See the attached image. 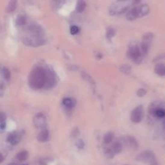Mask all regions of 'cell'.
Returning <instances> with one entry per match:
<instances>
[{
	"mask_svg": "<svg viewBox=\"0 0 165 165\" xmlns=\"http://www.w3.org/2000/svg\"><path fill=\"white\" fill-rule=\"evenodd\" d=\"M155 72L160 76H165V65L163 63H159L155 66Z\"/></svg>",
	"mask_w": 165,
	"mask_h": 165,
	"instance_id": "5bb4252c",
	"label": "cell"
},
{
	"mask_svg": "<svg viewBox=\"0 0 165 165\" xmlns=\"http://www.w3.org/2000/svg\"><path fill=\"white\" fill-rule=\"evenodd\" d=\"M7 141L11 145H16L19 143L20 141H21V136L17 134H12L8 135Z\"/></svg>",
	"mask_w": 165,
	"mask_h": 165,
	"instance_id": "30bf717a",
	"label": "cell"
},
{
	"mask_svg": "<svg viewBox=\"0 0 165 165\" xmlns=\"http://www.w3.org/2000/svg\"><path fill=\"white\" fill-rule=\"evenodd\" d=\"M152 111H150V112L152 114L154 115L159 118H162L165 116V110L161 108H157L155 107L152 108Z\"/></svg>",
	"mask_w": 165,
	"mask_h": 165,
	"instance_id": "4fadbf2b",
	"label": "cell"
},
{
	"mask_svg": "<svg viewBox=\"0 0 165 165\" xmlns=\"http://www.w3.org/2000/svg\"><path fill=\"white\" fill-rule=\"evenodd\" d=\"M163 128L165 130V120H164V121L163 123Z\"/></svg>",
	"mask_w": 165,
	"mask_h": 165,
	"instance_id": "8d00e7d4",
	"label": "cell"
},
{
	"mask_svg": "<svg viewBox=\"0 0 165 165\" xmlns=\"http://www.w3.org/2000/svg\"><path fill=\"white\" fill-rule=\"evenodd\" d=\"M3 160H4V157L2 154H0V163H2L3 161Z\"/></svg>",
	"mask_w": 165,
	"mask_h": 165,
	"instance_id": "d590c367",
	"label": "cell"
},
{
	"mask_svg": "<svg viewBox=\"0 0 165 165\" xmlns=\"http://www.w3.org/2000/svg\"><path fill=\"white\" fill-rule=\"evenodd\" d=\"M143 106H138L137 107L134 111H133L131 113L130 116V120L132 122L135 123H140L143 119Z\"/></svg>",
	"mask_w": 165,
	"mask_h": 165,
	"instance_id": "8992f818",
	"label": "cell"
},
{
	"mask_svg": "<svg viewBox=\"0 0 165 165\" xmlns=\"http://www.w3.org/2000/svg\"><path fill=\"white\" fill-rule=\"evenodd\" d=\"M162 58H165V54L161 55V57H157L156 59H155V60H157V59H162Z\"/></svg>",
	"mask_w": 165,
	"mask_h": 165,
	"instance_id": "e575fe53",
	"label": "cell"
},
{
	"mask_svg": "<svg viewBox=\"0 0 165 165\" xmlns=\"http://www.w3.org/2000/svg\"><path fill=\"white\" fill-rule=\"evenodd\" d=\"M137 8H138L139 17L145 16L146 15H147L150 12V8L148 5L146 4L141 5L139 7H137Z\"/></svg>",
	"mask_w": 165,
	"mask_h": 165,
	"instance_id": "8fae6325",
	"label": "cell"
},
{
	"mask_svg": "<svg viewBox=\"0 0 165 165\" xmlns=\"http://www.w3.org/2000/svg\"><path fill=\"white\" fill-rule=\"evenodd\" d=\"M38 140L40 142H46L49 138V132L47 129H43L38 135Z\"/></svg>",
	"mask_w": 165,
	"mask_h": 165,
	"instance_id": "7c38bea8",
	"label": "cell"
},
{
	"mask_svg": "<svg viewBox=\"0 0 165 165\" xmlns=\"http://www.w3.org/2000/svg\"><path fill=\"white\" fill-rule=\"evenodd\" d=\"M150 42H147V41H143V43H141V54H143L144 55H146V54H147L148 50H149V48H150Z\"/></svg>",
	"mask_w": 165,
	"mask_h": 165,
	"instance_id": "e0dca14e",
	"label": "cell"
},
{
	"mask_svg": "<svg viewBox=\"0 0 165 165\" xmlns=\"http://www.w3.org/2000/svg\"><path fill=\"white\" fill-rule=\"evenodd\" d=\"M30 86L34 89H39L44 87L45 83V70L37 67L31 71L29 77Z\"/></svg>",
	"mask_w": 165,
	"mask_h": 165,
	"instance_id": "6da1fadb",
	"label": "cell"
},
{
	"mask_svg": "<svg viewBox=\"0 0 165 165\" xmlns=\"http://www.w3.org/2000/svg\"><path fill=\"white\" fill-rule=\"evenodd\" d=\"M16 8V1H11L8 3L7 7V12H12L14 11L15 8Z\"/></svg>",
	"mask_w": 165,
	"mask_h": 165,
	"instance_id": "44dd1931",
	"label": "cell"
},
{
	"mask_svg": "<svg viewBox=\"0 0 165 165\" xmlns=\"http://www.w3.org/2000/svg\"><path fill=\"white\" fill-rule=\"evenodd\" d=\"M6 126V124H5V121L2 122L0 123V128H1L2 130H4Z\"/></svg>",
	"mask_w": 165,
	"mask_h": 165,
	"instance_id": "836d02e7",
	"label": "cell"
},
{
	"mask_svg": "<svg viewBox=\"0 0 165 165\" xmlns=\"http://www.w3.org/2000/svg\"><path fill=\"white\" fill-rule=\"evenodd\" d=\"M114 138V134L112 132H108L107 134H106L104 136L103 141L104 143L105 144H109L110 143H111L112 139Z\"/></svg>",
	"mask_w": 165,
	"mask_h": 165,
	"instance_id": "ffe728a7",
	"label": "cell"
},
{
	"mask_svg": "<svg viewBox=\"0 0 165 165\" xmlns=\"http://www.w3.org/2000/svg\"><path fill=\"white\" fill-rule=\"evenodd\" d=\"M104 153L105 156L109 159H112L115 155V154L114 153L112 150L110 148H105L104 150Z\"/></svg>",
	"mask_w": 165,
	"mask_h": 165,
	"instance_id": "603a6c76",
	"label": "cell"
},
{
	"mask_svg": "<svg viewBox=\"0 0 165 165\" xmlns=\"http://www.w3.org/2000/svg\"><path fill=\"white\" fill-rule=\"evenodd\" d=\"M3 76L5 77V79L7 80H9L11 78V72L8 68H4L3 70Z\"/></svg>",
	"mask_w": 165,
	"mask_h": 165,
	"instance_id": "4316f807",
	"label": "cell"
},
{
	"mask_svg": "<svg viewBox=\"0 0 165 165\" xmlns=\"http://www.w3.org/2000/svg\"><path fill=\"white\" fill-rule=\"evenodd\" d=\"M56 76L54 73L49 69L45 70V83L44 85L45 89L52 88L56 84Z\"/></svg>",
	"mask_w": 165,
	"mask_h": 165,
	"instance_id": "277c9868",
	"label": "cell"
},
{
	"mask_svg": "<svg viewBox=\"0 0 165 165\" xmlns=\"http://www.w3.org/2000/svg\"><path fill=\"white\" fill-rule=\"evenodd\" d=\"M116 34V30H114V29H109L107 32V38L110 39H111L112 38H113L114 35H115Z\"/></svg>",
	"mask_w": 165,
	"mask_h": 165,
	"instance_id": "83f0119b",
	"label": "cell"
},
{
	"mask_svg": "<svg viewBox=\"0 0 165 165\" xmlns=\"http://www.w3.org/2000/svg\"><path fill=\"white\" fill-rule=\"evenodd\" d=\"M86 4L83 1H79L77 2V6H76V11L78 12H82L85 9Z\"/></svg>",
	"mask_w": 165,
	"mask_h": 165,
	"instance_id": "d6986e66",
	"label": "cell"
},
{
	"mask_svg": "<svg viewBox=\"0 0 165 165\" xmlns=\"http://www.w3.org/2000/svg\"><path fill=\"white\" fill-rule=\"evenodd\" d=\"M138 161L147 163L149 165H159L155 154L151 150H145L137 155Z\"/></svg>",
	"mask_w": 165,
	"mask_h": 165,
	"instance_id": "3957f363",
	"label": "cell"
},
{
	"mask_svg": "<svg viewBox=\"0 0 165 165\" xmlns=\"http://www.w3.org/2000/svg\"><path fill=\"white\" fill-rule=\"evenodd\" d=\"M79 130L77 129V128H76V129L74 130V132H72V136L74 137H76L77 135L79 134Z\"/></svg>",
	"mask_w": 165,
	"mask_h": 165,
	"instance_id": "d6a6232c",
	"label": "cell"
},
{
	"mask_svg": "<svg viewBox=\"0 0 165 165\" xmlns=\"http://www.w3.org/2000/svg\"><path fill=\"white\" fill-rule=\"evenodd\" d=\"M120 70L125 74H128L132 72V68L129 65H124L121 67Z\"/></svg>",
	"mask_w": 165,
	"mask_h": 165,
	"instance_id": "cb8c5ba5",
	"label": "cell"
},
{
	"mask_svg": "<svg viewBox=\"0 0 165 165\" xmlns=\"http://www.w3.org/2000/svg\"><path fill=\"white\" fill-rule=\"evenodd\" d=\"M128 56L134 61H139L141 57V52L137 45H132L128 50Z\"/></svg>",
	"mask_w": 165,
	"mask_h": 165,
	"instance_id": "ba28073f",
	"label": "cell"
},
{
	"mask_svg": "<svg viewBox=\"0 0 165 165\" xmlns=\"http://www.w3.org/2000/svg\"><path fill=\"white\" fill-rule=\"evenodd\" d=\"M132 2H126V1H119L113 3L110 7L109 12L111 15H120L125 13L131 5Z\"/></svg>",
	"mask_w": 165,
	"mask_h": 165,
	"instance_id": "7a4b0ae2",
	"label": "cell"
},
{
	"mask_svg": "<svg viewBox=\"0 0 165 165\" xmlns=\"http://www.w3.org/2000/svg\"><path fill=\"white\" fill-rule=\"evenodd\" d=\"M126 19L129 21H132L137 19V17H139V12H138V8L137 7H135L133 8L132 10H130L129 12L127 13L126 16Z\"/></svg>",
	"mask_w": 165,
	"mask_h": 165,
	"instance_id": "9c48e42d",
	"label": "cell"
},
{
	"mask_svg": "<svg viewBox=\"0 0 165 165\" xmlns=\"http://www.w3.org/2000/svg\"><path fill=\"white\" fill-rule=\"evenodd\" d=\"M146 91L144 89H140L137 92V96H139V97L140 98L143 97V96L146 95Z\"/></svg>",
	"mask_w": 165,
	"mask_h": 165,
	"instance_id": "4dcf8cb0",
	"label": "cell"
},
{
	"mask_svg": "<svg viewBox=\"0 0 165 165\" xmlns=\"http://www.w3.org/2000/svg\"><path fill=\"white\" fill-rule=\"evenodd\" d=\"M81 76H82V78H83L84 79H85L86 81H88L89 83H91L92 85H95L94 80L92 78L91 76H90L89 75L86 74V73H82V74H81Z\"/></svg>",
	"mask_w": 165,
	"mask_h": 165,
	"instance_id": "d4e9b609",
	"label": "cell"
},
{
	"mask_svg": "<svg viewBox=\"0 0 165 165\" xmlns=\"http://www.w3.org/2000/svg\"><path fill=\"white\" fill-rule=\"evenodd\" d=\"M29 157V153L27 151H21V152H19L17 155H16V158L19 160L20 161H24L27 158Z\"/></svg>",
	"mask_w": 165,
	"mask_h": 165,
	"instance_id": "ac0fdd59",
	"label": "cell"
},
{
	"mask_svg": "<svg viewBox=\"0 0 165 165\" xmlns=\"http://www.w3.org/2000/svg\"><path fill=\"white\" fill-rule=\"evenodd\" d=\"M123 142L125 146L131 150H136L138 148V143L134 137L126 135L123 137Z\"/></svg>",
	"mask_w": 165,
	"mask_h": 165,
	"instance_id": "5b68a950",
	"label": "cell"
},
{
	"mask_svg": "<svg viewBox=\"0 0 165 165\" xmlns=\"http://www.w3.org/2000/svg\"><path fill=\"white\" fill-rule=\"evenodd\" d=\"M7 165H17V164H15V163H10V164H7Z\"/></svg>",
	"mask_w": 165,
	"mask_h": 165,
	"instance_id": "74e56055",
	"label": "cell"
},
{
	"mask_svg": "<svg viewBox=\"0 0 165 165\" xmlns=\"http://www.w3.org/2000/svg\"><path fill=\"white\" fill-rule=\"evenodd\" d=\"M76 145L77 147L79 149H83L84 147H85V143H84V141H82V139H81L77 141Z\"/></svg>",
	"mask_w": 165,
	"mask_h": 165,
	"instance_id": "f546056e",
	"label": "cell"
},
{
	"mask_svg": "<svg viewBox=\"0 0 165 165\" xmlns=\"http://www.w3.org/2000/svg\"><path fill=\"white\" fill-rule=\"evenodd\" d=\"M111 149L112 150L114 154H120L122 152L123 146L120 142H115V143L112 145Z\"/></svg>",
	"mask_w": 165,
	"mask_h": 165,
	"instance_id": "9a60e30c",
	"label": "cell"
},
{
	"mask_svg": "<svg viewBox=\"0 0 165 165\" xmlns=\"http://www.w3.org/2000/svg\"><path fill=\"white\" fill-rule=\"evenodd\" d=\"M70 33L72 35H75L76 34H77L79 32V27L77 26H76V25H73L70 27Z\"/></svg>",
	"mask_w": 165,
	"mask_h": 165,
	"instance_id": "f1b7e54d",
	"label": "cell"
},
{
	"mask_svg": "<svg viewBox=\"0 0 165 165\" xmlns=\"http://www.w3.org/2000/svg\"><path fill=\"white\" fill-rule=\"evenodd\" d=\"M154 34L152 33H146L143 36V39L145 41H147V42L151 43V41H152L154 38Z\"/></svg>",
	"mask_w": 165,
	"mask_h": 165,
	"instance_id": "484cf974",
	"label": "cell"
},
{
	"mask_svg": "<svg viewBox=\"0 0 165 165\" xmlns=\"http://www.w3.org/2000/svg\"><path fill=\"white\" fill-rule=\"evenodd\" d=\"M34 124L35 126L39 129H43L47 124V120L42 113H38L34 117Z\"/></svg>",
	"mask_w": 165,
	"mask_h": 165,
	"instance_id": "52a82bcc",
	"label": "cell"
},
{
	"mask_svg": "<svg viewBox=\"0 0 165 165\" xmlns=\"http://www.w3.org/2000/svg\"><path fill=\"white\" fill-rule=\"evenodd\" d=\"M63 104L67 108H72L74 107L75 103L74 100L69 98H66L63 99Z\"/></svg>",
	"mask_w": 165,
	"mask_h": 165,
	"instance_id": "2e32d148",
	"label": "cell"
},
{
	"mask_svg": "<svg viewBox=\"0 0 165 165\" xmlns=\"http://www.w3.org/2000/svg\"><path fill=\"white\" fill-rule=\"evenodd\" d=\"M126 165H128V164H126Z\"/></svg>",
	"mask_w": 165,
	"mask_h": 165,
	"instance_id": "f35d334b",
	"label": "cell"
},
{
	"mask_svg": "<svg viewBox=\"0 0 165 165\" xmlns=\"http://www.w3.org/2000/svg\"><path fill=\"white\" fill-rule=\"evenodd\" d=\"M5 119H6V116L3 113H1L0 112V123L5 121Z\"/></svg>",
	"mask_w": 165,
	"mask_h": 165,
	"instance_id": "1f68e13d",
	"label": "cell"
},
{
	"mask_svg": "<svg viewBox=\"0 0 165 165\" xmlns=\"http://www.w3.org/2000/svg\"><path fill=\"white\" fill-rule=\"evenodd\" d=\"M26 17L24 15H20L17 17L16 23L19 26H23L26 23Z\"/></svg>",
	"mask_w": 165,
	"mask_h": 165,
	"instance_id": "7402d4cb",
	"label": "cell"
}]
</instances>
